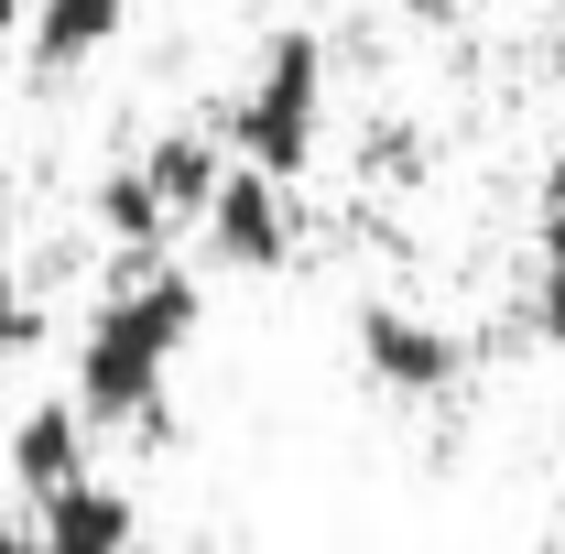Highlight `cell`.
Instances as JSON below:
<instances>
[{"label":"cell","instance_id":"15","mask_svg":"<svg viewBox=\"0 0 565 554\" xmlns=\"http://www.w3.org/2000/svg\"><path fill=\"white\" fill-rule=\"evenodd\" d=\"M0 554H44V544H33V522H0Z\"/></svg>","mask_w":565,"mask_h":554},{"label":"cell","instance_id":"12","mask_svg":"<svg viewBox=\"0 0 565 554\" xmlns=\"http://www.w3.org/2000/svg\"><path fill=\"white\" fill-rule=\"evenodd\" d=\"M522 316H533V338H544V348H565V273L533 262V305H522Z\"/></svg>","mask_w":565,"mask_h":554},{"label":"cell","instance_id":"10","mask_svg":"<svg viewBox=\"0 0 565 554\" xmlns=\"http://www.w3.org/2000/svg\"><path fill=\"white\" fill-rule=\"evenodd\" d=\"M33 338H44V305H33V283H22V228L0 207V359L33 348Z\"/></svg>","mask_w":565,"mask_h":554},{"label":"cell","instance_id":"7","mask_svg":"<svg viewBox=\"0 0 565 554\" xmlns=\"http://www.w3.org/2000/svg\"><path fill=\"white\" fill-rule=\"evenodd\" d=\"M87 217H98V239H109L120 262H152V251L174 239V207L152 196V174H141V163H109V174H98V196H87Z\"/></svg>","mask_w":565,"mask_h":554},{"label":"cell","instance_id":"13","mask_svg":"<svg viewBox=\"0 0 565 554\" xmlns=\"http://www.w3.org/2000/svg\"><path fill=\"white\" fill-rule=\"evenodd\" d=\"M414 163H424L414 131H381V141H370V174H414Z\"/></svg>","mask_w":565,"mask_h":554},{"label":"cell","instance_id":"1","mask_svg":"<svg viewBox=\"0 0 565 554\" xmlns=\"http://www.w3.org/2000/svg\"><path fill=\"white\" fill-rule=\"evenodd\" d=\"M207 327V283L174 273L163 251L120 262V283L98 294L87 338H76V414L87 424H163V381Z\"/></svg>","mask_w":565,"mask_h":554},{"label":"cell","instance_id":"2","mask_svg":"<svg viewBox=\"0 0 565 554\" xmlns=\"http://www.w3.org/2000/svg\"><path fill=\"white\" fill-rule=\"evenodd\" d=\"M217 141L239 163H262V174H305L316 141H327V33H273L262 66H250V87L228 98Z\"/></svg>","mask_w":565,"mask_h":554},{"label":"cell","instance_id":"5","mask_svg":"<svg viewBox=\"0 0 565 554\" xmlns=\"http://www.w3.org/2000/svg\"><path fill=\"white\" fill-rule=\"evenodd\" d=\"M33 544H44V554H131L141 544V511H131V489H120V479L76 468L66 489L33 500Z\"/></svg>","mask_w":565,"mask_h":554},{"label":"cell","instance_id":"8","mask_svg":"<svg viewBox=\"0 0 565 554\" xmlns=\"http://www.w3.org/2000/svg\"><path fill=\"white\" fill-rule=\"evenodd\" d=\"M76 468H87V414H76V392H66V403H33V414L11 424V479L33 489V500L66 489Z\"/></svg>","mask_w":565,"mask_h":554},{"label":"cell","instance_id":"14","mask_svg":"<svg viewBox=\"0 0 565 554\" xmlns=\"http://www.w3.org/2000/svg\"><path fill=\"white\" fill-rule=\"evenodd\" d=\"M479 0H403V22H424V33H446V22H468Z\"/></svg>","mask_w":565,"mask_h":554},{"label":"cell","instance_id":"16","mask_svg":"<svg viewBox=\"0 0 565 554\" xmlns=\"http://www.w3.org/2000/svg\"><path fill=\"white\" fill-rule=\"evenodd\" d=\"M544 554H565V544H544Z\"/></svg>","mask_w":565,"mask_h":554},{"label":"cell","instance_id":"9","mask_svg":"<svg viewBox=\"0 0 565 554\" xmlns=\"http://www.w3.org/2000/svg\"><path fill=\"white\" fill-rule=\"evenodd\" d=\"M141 174H152V196L174 207V228H196L217 196V174H228V141L217 131H163L152 152H141Z\"/></svg>","mask_w":565,"mask_h":554},{"label":"cell","instance_id":"3","mask_svg":"<svg viewBox=\"0 0 565 554\" xmlns=\"http://www.w3.org/2000/svg\"><path fill=\"white\" fill-rule=\"evenodd\" d=\"M217 273H282L294 239H305V207H294V174H262V163H228L217 174L207 217H196Z\"/></svg>","mask_w":565,"mask_h":554},{"label":"cell","instance_id":"6","mask_svg":"<svg viewBox=\"0 0 565 554\" xmlns=\"http://www.w3.org/2000/svg\"><path fill=\"white\" fill-rule=\"evenodd\" d=\"M120 22H131V0H22V55L44 76H76L120 44Z\"/></svg>","mask_w":565,"mask_h":554},{"label":"cell","instance_id":"11","mask_svg":"<svg viewBox=\"0 0 565 554\" xmlns=\"http://www.w3.org/2000/svg\"><path fill=\"white\" fill-rule=\"evenodd\" d=\"M533 262L565 273V152L544 163V185H533Z\"/></svg>","mask_w":565,"mask_h":554},{"label":"cell","instance_id":"4","mask_svg":"<svg viewBox=\"0 0 565 554\" xmlns=\"http://www.w3.org/2000/svg\"><path fill=\"white\" fill-rule=\"evenodd\" d=\"M359 370H370L392 403H446V392L468 381V338L435 327V316H414V305H392V294H370V305H359Z\"/></svg>","mask_w":565,"mask_h":554}]
</instances>
